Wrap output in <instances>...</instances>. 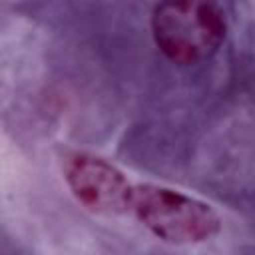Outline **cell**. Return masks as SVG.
<instances>
[{
    "label": "cell",
    "instance_id": "cell-1",
    "mask_svg": "<svg viewBox=\"0 0 255 255\" xmlns=\"http://www.w3.org/2000/svg\"><path fill=\"white\" fill-rule=\"evenodd\" d=\"M62 171L72 195L86 209L98 215H129L161 241L193 245L215 237L221 229L219 215L205 201L169 187L133 183L98 155L70 153Z\"/></svg>",
    "mask_w": 255,
    "mask_h": 255
},
{
    "label": "cell",
    "instance_id": "cell-2",
    "mask_svg": "<svg viewBox=\"0 0 255 255\" xmlns=\"http://www.w3.org/2000/svg\"><path fill=\"white\" fill-rule=\"evenodd\" d=\"M225 12L215 2H163L151 14L155 46L179 66L211 58L225 40Z\"/></svg>",
    "mask_w": 255,
    "mask_h": 255
}]
</instances>
